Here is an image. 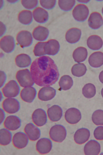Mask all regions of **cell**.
I'll list each match as a JSON object with an SVG mask.
<instances>
[{
    "label": "cell",
    "mask_w": 103,
    "mask_h": 155,
    "mask_svg": "<svg viewBox=\"0 0 103 155\" xmlns=\"http://www.w3.org/2000/svg\"><path fill=\"white\" fill-rule=\"evenodd\" d=\"M30 71L34 83L40 87L53 85L58 81L59 76L54 61L47 56L35 60L31 64Z\"/></svg>",
    "instance_id": "obj_1"
},
{
    "label": "cell",
    "mask_w": 103,
    "mask_h": 155,
    "mask_svg": "<svg viewBox=\"0 0 103 155\" xmlns=\"http://www.w3.org/2000/svg\"><path fill=\"white\" fill-rule=\"evenodd\" d=\"M49 136L51 139L57 143H61L67 137V131L65 127L60 124L55 125L50 129Z\"/></svg>",
    "instance_id": "obj_2"
},
{
    "label": "cell",
    "mask_w": 103,
    "mask_h": 155,
    "mask_svg": "<svg viewBox=\"0 0 103 155\" xmlns=\"http://www.w3.org/2000/svg\"><path fill=\"white\" fill-rule=\"evenodd\" d=\"M31 73L28 69L18 71L16 74V79L20 86L25 87L33 86L34 82Z\"/></svg>",
    "instance_id": "obj_3"
},
{
    "label": "cell",
    "mask_w": 103,
    "mask_h": 155,
    "mask_svg": "<svg viewBox=\"0 0 103 155\" xmlns=\"http://www.w3.org/2000/svg\"><path fill=\"white\" fill-rule=\"evenodd\" d=\"M3 93L6 97L12 98L17 97L20 91V87L14 80L9 81L2 89Z\"/></svg>",
    "instance_id": "obj_4"
},
{
    "label": "cell",
    "mask_w": 103,
    "mask_h": 155,
    "mask_svg": "<svg viewBox=\"0 0 103 155\" xmlns=\"http://www.w3.org/2000/svg\"><path fill=\"white\" fill-rule=\"evenodd\" d=\"M88 8L85 5L80 4L74 8L72 12L74 18L77 21L82 22L85 21L89 15Z\"/></svg>",
    "instance_id": "obj_5"
},
{
    "label": "cell",
    "mask_w": 103,
    "mask_h": 155,
    "mask_svg": "<svg viewBox=\"0 0 103 155\" xmlns=\"http://www.w3.org/2000/svg\"><path fill=\"white\" fill-rule=\"evenodd\" d=\"M2 107L4 110L7 113L13 114L18 112L20 108L19 102L17 99L14 98H7L2 103Z\"/></svg>",
    "instance_id": "obj_6"
},
{
    "label": "cell",
    "mask_w": 103,
    "mask_h": 155,
    "mask_svg": "<svg viewBox=\"0 0 103 155\" xmlns=\"http://www.w3.org/2000/svg\"><path fill=\"white\" fill-rule=\"evenodd\" d=\"M65 117L68 123L74 124L78 123L81 120L82 115L79 110L75 108H71L66 111Z\"/></svg>",
    "instance_id": "obj_7"
},
{
    "label": "cell",
    "mask_w": 103,
    "mask_h": 155,
    "mask_svg": "<svg viewBox=\"0 0 103 155\" xmlns=\"http://www.w3.org/2000/svg\"><path fill=\"white\" fill-rule=\"evenodd\" d=\"M18 44L22 48L28 47L32 44L33 38L31 34L26 31L19 32L17 36Z\"/></svg>",
    "instance_id": "obj_8"
},
{
    "label": "cell",
    "mask_w": 103,
    "mask_h": 155,
    "mask_svg": "<svg viewBox=\"0 0 103 155\" xmlns=\"http://www.w3.org/2000/svg\"><path fill=\"white\" fill-rule=\"evenodd\" d=\"M32 119L33 123L38 127L45 125L47 121V117L45 111L42 109H38L33 112Z\"/></svg>",
    "instance_id": "obj_9"
},
{
    "label": "cell",
    "mask_w": 103,
    "mask_h": 155,
    "mask_svg": "<svg viewBox=\"0 0 103 155\" xmlns=\"http://www.w3.org/2000/svg\"><path fill=\"white\" fill-rule=\"evenodd\" d=\"M29 139L25 133L18 132L14 136L12 143L14 146L18 149H22L26 147L28 144Z\"/></svg>",
    "instance_id": "obj_10"
},
{
    "label": "cell",
    "mask_w": 103,
    "mask_h": 155,
    "mask_svg": "<svg viewBox=\"0 0 103 155\" xmlns=\"http://www.w3.org/2000/svg\"><path fill=\"white\" fill-rule=\"evenodd\" d=\"M52 142L46 138H42L39 140L36 145L37 151L43 154L49 153L52 149Z\"/></svg>",
    "instance_id": "obj_11"
},
{
    "label": "cell",
    "mask_w": 103,
    "mask_h": 155,
    "mask_svg": "<svg viewBox=\"0 0 103 155\" xmlns=\"http://www.w3.org/2000/svg\"><path fill=\"white\" fill-rule=\"evenodd\" d=\"M24 131L29 139L32 141H36L40 138L41 132L39 128L33 124L30 123L25 127Z\"/></svg>",
    "instance_id": "obj_12"
},
{
    "label": "cell",
    "mask_w": 103,
    "mask_h": 155,
    "mask_svg": "<svg viewBox=\"0 0 103 155\" xmlns=\"http://www.w3.org/2000/svg\"><path fill=\"white\" fill-rule=\"evenodd\" d=\"M1 48L7 53H10L13 51L15 45L14 38L10 35L4 37L1 40Z\"/></svg>",
    "instance_id": "obj_13"
},
{
    "label": "cell",
    "mask_w": 103,
    "mask_h": 155,
    "mask_svg": "<svg viewBox=\"0 0 103 155\" xmlns=\"http://www.w3.org/2000/svg\"><path fill=\"white\" fill-rule=\"evenodd\" d=\"M55 89L49 86L42 88L38 94V97L43 101H47L52 99L56 95Z\"/></svg>",
    "instance_id": "obj_14"
},
{
    "label": "cell",
    "mask_w": 103,
    "mask_h": 155,
    "mask_svg": "<svg viewBox=\"0 0 103 155\" xmlns=\"http://www.w3.org/2000/svg\"><path fill=\"white\" fill-rule=\"evenodd\" d=\"M21 125V120L17 116L14 115L8 116L4 123L5 127L11 131L17 130Z\"/></svg>",
    "instance_id": "obj_15"
},
{
    "label": "cell",
    "mask_w": 103,
    "mask_h": 155,
    "mask_svg": "<svg viewBox=\"0 0 103 155\" xmlns=\"http://www.w3.org/2000/svg\"><path fill=\"white\" fill-rule=\"evenodd\" d=\"M90 136V132L89 130L87 128H83L76 131L74 135V139L76 143L81 145L87 141Z\"/></svg>",
    "instance_id": "obj_16"
},
{
    "label": "cell",
    "mask_w": 103,
    "mask_h": 155,
    "mask_svg": "<svg viewBox=\"0 0 103 155\" xmlns=\"http://www.w3.org/2000/svg\"><path fill=\"white\" fill-rule=\"evenodd\" d=\"M89 26L93 29H97L103 24V19L101 14L97 12H92L88 20Z\"/></svg>",
    "instance_id": "obj_17"
},
{
    "label": "cell",
    "mask_w": 103,
    "mask_h": 155,
    "mask_svg": "<svg viewBox=\"0 0 103 155\" xmlns=\"http://www.w3.org/2000/svg\"><path fill=\"white\" fill-rule=\"evenodd\" d=\"M101 150V147L98 142L95 140L89 141L84 147V152L86 155H98Z\"/></svg>",
    "instance_id": "obj_18"
},
{
    "label": "cell",
    "mask_w": 103,
    "mask_h": 155,
    "mask_svg": "<svg viewBox=\"0 0 103 155\" xmlns=\"http://www.w3.org/2000/svg\"><path fill=\"white\" fill-rule=\"evenodd\" d=\"M36 89L33 87H25L22 90L20 96L22 99L28 103L33 101L36 95Z\"/></svg>",
    "instance_id": "obj_19"
},
{
    "label": "cell",
    "mask_w": 103,
    "mask_h": 155,
    "mask_svg": "<svg viewBox=\"0 0 103 155\" xmlns=\"http://www.w3.org/2000/svg\"><path fill=\"white\" fill-rule=\"evenodd\" d=\"M48 117L53 122H57L62 117L63 110L59 106L54 105L48 109L47 110Z\"/></svg>",
    "instance_id": "obj_20"
},
{
    "label": "cell",
    "mask_w": 103,
    "mask_h": 155,
    "mask_svg": "<svg viewBox=\"0 0 103 155\" xmlns=\"http://www.w3.org/2000/svg\"><path fill=\"white\" fill-rule=\"evenodd\" d=\"M60 45L59 42L54 39H52L46 42L45 47V52L46 54L54 56L59 52Z\"/></svg>",
    "instance_id": "obj_21"
},
{
    "label": "cell",
    "mask_w": 103,
    "mask_h": 155,
    "mask_svg": "<svg viewBox=\"0 0 103 155\" xmlns=\"http://www.w3.org/2000/svg\"><path fill=\"white\" fill-rule=\"evenodd\" d=\"M81 34V30L78 28H74L70 29L66 33V41L70 44L76 43L80 40Z\"/></svg>",
    "instance_id": "obj_22"
},
{
    "label": "cell",
    "mask_w": 103,
    "mask_h": 155,
    "mask_svg": "<svg viewBox=\"0 0 103 155\" xmlns=\"http://www.w3.org/2000/svg\"><path fill=\"white\" fill-rule=\"evenodd\" d=\"M88 62L90 65L94 68H98L103 64V53L96 51L89 57Z\"/></svg>",
    "instance_id": "obj_23"
},
{
    "label": "cell",
    "mask_w": 103,
    "mask_h": 155,
    "mask_svg": "<svg viewBox=\"0 0 103 155\" xmlns=\"http://www.w3.org/2000/svg\"><path fill=\"white\" fill-rule=\"evenodd\" d=\"M87 44L89 48L93 50H97L102 48L103 42L101 38L97 35H92L88 38Z\"/></svg>",
    "instance_id": "obj_24"
},
{
    "label": "cell",
    "mask_w": 103,
    "mask_h": 155,
    "mask_svg": "<svg viewBox=\"0 0 103 155\" xmlns=\"http://www.w3.org/2000/svg\"><path fill=\"white\" fill-rule=\"evenodd\" d=\"M33 16L34 20L37 22L40 23L46 22L48 19V12L41 7L37 8L34 10Z\"/></svg>",
    "instance_id": "obj_25"
},
{
    "label": "cell",
    "mask_w": 103,
    "mask_h": 155,
    "mask_svg": "<svg viewBox=\"0 0 103 155\" xmlns=\"http://www.w3.org/2000/svg\"><path fill=\"white\" fill-rule=\"evenodd\" d=\"M49 33L48 30L46 28L38 26L34 29L33 35V38L36 41H43L47 39Z\"/></svg>",
    "instance_id": "obj_26"
},
{
    "label": "cell",
    "mask_w": 103,
    "mask_h": 155,
    "mask_svg": "<svg viewBox=\"0 0 103 155\" xmlns=\"http://www.w3.org/2000/svg\"><path fill=\"white\" fill-rule=\"evenodd\" d=\"M88 55L87 49L82 47L76 48L73 51V57L74 61L77 63H80L84 61Z\"/></svg>",
    "instance_id": "obj_27"
},
{
    "label": "cell",
    "mask_w": 103,
    "mask_h": 155,
    "mask_svg": "<svg viewBox=\"0 0 103 155\" xmlns=\"http://www.w3.org/2000/svg\"><path fill=\"white\" fill-rule=\"evenodd\" d=\"M17 65L20 68H25L29 67L31 63V59L28 55L21 54L18 55L15 58Z\"/></svg>",
    "instance_id": "obj_28"
},
{
    "label": "cell",
    "mask_w": 103,
    "mask_h": 155,
    "mask_svg": "<svg viewBox=\"0 0 103 155\" xmlns=\"http://www.w3.org/2000/svg\"><path fill=\"white\" fill-rule=\"evenodd\" d=\"M18 19L21 23L24 25L30 24L33 21L32 12L27 10L21 11L18 15Z\"/></svg>",
    "instance_id": "obj_29"
},
{
    "label": "cell",
    "mask_w": 103,
    "mask_h": 155,
    "mask_svg": "<svg viewBox=\"0 0 103 155\" xmlns=\"http://www.w3.org/2000/svg\"><path fill=\"white\" fill-rule=\"evenodd\" d=\"M0 143L1 145L7 146L10 144L12 138V134L10 131L5 128L2 129L0 130Z\"/></svg>",
    "instance_id": "obj_30"
},
{
    "label": "cell",
    "mask_w": 103,
    "mask_h": 155,
    "mask_svg": "<svg viewBox=\"0 0 103 155\" xmlns=\"http://www.w3.org/2000/svg\"><path fill=\"white\" fill-rule=\"evenodd\" d=\"M59 84L61 90L66 91L70 89L73 86V80L68 75H64L61 78Z\"/></svg>",
    "instance_id": "obj_31"
},
{
    "label": "cell",
    "mask_w": 103,
    "mask_h": 155,
    "mask_svg": "<svg viewBox=\"0 0 103 155\" xmlns=\"http://www.w3.org/2000/svg\"><path fill=\"white\" fill-rule=\"evenodd\" d=\"M87 69L83 63H78L74 64L71 69L72 74L77 77H81L84 75Z\"/></svg>",
    "instance_id": "obj_32"
},
{
    "label": "cell",
    "mask_w": 103,
    "mask_h": 155,
    "mask_svg": "<svg viewBox=\"0 0 103 155\" xmlns=\"http://www.w3.org/2000/svg\"><path fill=\"white\" fill-rule=\"evenodd\" d=\"M96 93V89L93 84L89 83L86 84L83 88V94L87 98H91L94 97Z\"/></svg>",
    "instance_id": "obj_33"
},
{
    "label": "cell",
    "mask_w": 103,
    "mask_h": 155,
    "mask_svg": "<svg viewBox=\"0 0 103 155\" xmlns=\"http://www.w3.org/2000/svg\"><path fill=\"white\" fill-rule=\"evenodd\" d=\"M92 120L97 125H103V110H98L95 111L92 115Z\"/></svg>",
    "instance_id": "obj_34"
},
{
    "label": "cell",
    "mask_w": 103,
    "mask_h": 155,
    "mask_svg": "<svg viewBox=\"0 0 103 155\" xmlns=\"http://www.w3.org/2000/svg\"><path fill=\"white\" fill-rule=\"evenodd\" d=\"M46 42H40L37 44L35 46L33 50L35 55L39 57L46 55L45 51V47Z\"/></svg>",
    "instance_id": "obj_35"
},
{
    "label": "cell",
    "mask_w": 103,
    "mask_h": 155,
    "mask_svg": "<svg viewBox=\"0 0 103 155\" xmlns=\"http://www.w3.org/2000/svg\"><path fill=\"white\" fill-rule=\"evenodd\" d=\"M75 4V1H59L58 5L63 11H69L71 10Z\"/></svg>",
    "instance_id": "obj_36"
},
{
    "label": "cell",
    "mask_w": 103,
    "mask_h": 155,
    "mask_svg": "<svg viewBox=\"0 0 103 155\" xmlns=\"http://www.w3.org/2000/svg\"><path fill=\"white\" fill-rule=\"evenodd\" d=\"M21 4L26 8L32 9L35 8L38 5V1H22Z\"/></svg>",
    "instance_id": "obj_37"
},
{
    "label": "cell",
    "mask_w": 103,
    "mask_h": 155,
    "mask_svg": "<svg viewBox=\"0 0 103 155\" xmlns=\"http://www.w3.org/2000/svg\"><path fill=\"white\" fill-rule=\"evenodd\" d=\"M56 2V1H40L42 6L47 9H52L54 8Z\"/></svg>",
    "instance_id": "obj_38"
},
{
    "label": "cell",
    "mask_w": 103,
    "mask_h": 155,
    "mask_svg": "<svg viewBox=\"0 0 103 155\" xmlns=\"http://www.w3.org/2000/svg\"><path fill=\"white\" fill-rule=\"evenodd\" d=\"M94 137L97 140H103V126L97 127L95 129L94 133Z\"/></svg>",
    "instance_id": "obj_39"
},
{
    "label": "cell",
    "mask_w": 103,
    "mask_h": 155,
    "mask_svg": "<svg viewBox=\"0 0 103 155\" xmlns=\"http://www.w3.org/2000/svg\"><path fill=\"white\" fill-rule=\"evenodd\" d=\"M1 88L4 85L6 79V75L5 74L3 71H1Z\"/></svg>",
    "instance_id": "obj_40"
},
{
    "label": "cell",
    "mask_w": 103,
    "mask_h": 155,
    "mask_svg": "<svg viewBox=\"0 0 103 155\" xmlns=\"http://www.w3.org/2000/svg\"><path fill=\"white\" fill-rule=\"evenodd\" d=\"M1 124L3 122L5 118V113L3 110L1 109Z\"/></svg>",
    "instance_id": "obj_41"
},
{
    "label": "cell",
    "mask_w": 103,
    "mask_h": 155,
    "mask_svg": "<svg viewBox=\"0 0 103 155\" xmlns=\"http://www.w3.org/2000/svg\"><path fill=\"white\" fill-rule=\"evenodd\" d=\"M99 78L101 82L103 84V71L100 73Z\"/></svg>",
    "instance_id": "obj_42"
},
{
    "label": "cell",
    "mask_w": 103,
    "mask_h": 155,
    "mask_svg": "<svg viewBox=\"0 0 103 155\" xmlns=\"http://www.w3.org/2000/svg\"><path fill=\"white\" fill-rule=\"evenodd\" d=\"M101 96H102V97H103V88H102V89L101 90Z\"/></svg>",
    "instance_id": "obj_43"
},
{
    "label": "cell",
    "mask_w": 103,
    "mask_h": 155,
    "mask_svg": "<svg viewBox=\"0 0 103 155\" xmlns=\"http://www.w3.org/2000/svg\"><path fill=\"white\" fill-rule=\"evenodd\" d=\"M102 14L103 15V8H102Z\"/></svg>",
    "instance_id": "obj_44"
}]
</instances>
